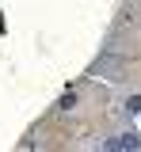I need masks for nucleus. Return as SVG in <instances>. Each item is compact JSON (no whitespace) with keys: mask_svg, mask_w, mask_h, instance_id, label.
Here are the masks:
<instances>
[{"mask_svg":"<svg viewBox=\"0 0 141 152\" xmlns=\"http://www.w3.org/2000/svg\"><path fill=\"white\" fill-rule=\"evenodd\" d=\"M103 148H111V152H118V148H141V141H137V133H115V137L103 141Z\"/></svg>","mask_w":141,"mask_h":152,"instance_id":"nucleus-1","label":"nucleus"},{"mask_svg":"<svg viewBox=\"0 0 141 152\" xmlns=\"http://www.w3.org/2000/svg\"><path fill=\"white\" fill-rule=\"evenodd\" d=\"M126 110H130V114H141V95H130V99H126Z\"/></svg>","mask_w":141,"mask_h":152,"instance_id":"nucleus-2","label":"nucleus"},{"mask_svg":"<svg viewBox=\"0 0 141 152\" xmlns=\"http://www.w3.org/2000/svg\"><path fill=\"white\" fill-rule=\"evenodd\" d=\"M57 107H61V110H69V107H76V95H73V91H69V95H61V103H57Z\"/></svg>","mask_w":141,"mask_h":152,"instance_id":"nucleus-3","label":"nucleus"}]
</instances>
